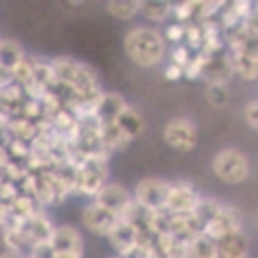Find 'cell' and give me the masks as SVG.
<instances>
[{
	"label": "cell",
	"mask_w": 258,
	"mask_h": 258,
	"mask_svg": "<svg viewBox=\"0 0 258 258\" xmlns=\"http://www.w3.org/2000/svg\"><path fill=\"white\" fill-rule=\"evenodd\" d=\"M0 41H3V36H0Z\"/></svg>",
	"instance_id": "obj_36"
},
{
	"label": "cell",
	"mask_w": 258,
	"mask_h": 258,
	"mask_svg": "<svg viewBox=\"0 0 258 258\" xmlns=\"http://www.w3.org/2000/svg\"><path fill=\"white\" fill-rule=\"evenodd\" d=\"M118 258H152V249H147V247L136 245L134 249H129L125 256H118Z\"/></svg>",
	"instance_id": "obj_31"
},
{
	"label": "cell",
	"mask_w": 258,
	"mask_h": 258,
	"mask_svg": "<svg viewBox=\"0 0 258 258\" xmlns=\"http://www.w3.org/2000/svg\"><path fill=\"white\" fill-rule=\"evenodd\" d=\"M222 202H218L215 197H200V202H197L195 211H192V215H195L197 220H200L202 227H206L209 222H213V218L220 213V209H222Z\"/></svg>",
	"instance_id": "obj_24"
},
{
	"label": "cell",
	"mask_w": 258,
	"mask_h": 258,
	"mask_svg": "<svg viewBox=\"0 0 258 258\" xmlns=\"http://www.w3.org/2000/svg\"><path fill=\"white\" fill-rule=\"evenodd\" d=\"M238 229H242L240 213H238L233 206L224 204L222 209H220V213L213 218V222H209L204 227V233L209 238H213V240H218V238L227 236V233H231V231H238Z\"/></svg>",
	"instance_id": "obj_14"
},
{
	"label": "cell",
	"mask_w": 258,
	"mask_h": 258,
	"mask_svg": "<svg viewBox=\"0 0 258 258\" xmlns=\"http://www.w3.org/2000/svg\"><path fill=\"white\" fill-rule=\"evenodd\" d=\"M227 45H229V52L242 54V57H249V59H256L258 61V32L247 27L245 23H242L238 30L229 32Z\"/></svg>",
	"instance_id": "obj_13"
},
{
	"label": "cell",
	"mask_w": 258,
	"mask_h": 258,
	"mask_svg": "<svg viewBox=\"0 0 258 258\" xmlns=\"http://www.w3.org/2000/svg\"><path fill=\"white\" fill-rule=\"evenodd\" d=\"M172 5L168 0H143L141 3V16L150 23H165L172 18Z\"/></svg>",
	"instance_id": "obj_20"
},
{
	"label": "cell",
	"mask_w": 258,
	"mask_h": 258,
	"mask_svg": "<svg viewBox=\"0 0 258 258\" xmlns=\"http://www.w3.org/2000/svg\"><path fill=\"white\" fill-rule=\"evenodd\" d=\"M206 102L215 109H222L224 104L229 102V91H227V84H206Z\"/></svg>",
	"instance_id": "obj_25"
},
{
	"label": "cell",
	"mask_w": 258,
	"mask_h": 258,
	"mask_svg": "<svg viewBox=\"0 0 258 258\" xmlns=\"http://www.w3.org/2000/svg\"><path fill=\"white\" fill-rule=\"evenodd\" d=\"M118 220L120 218H118L116 213L102 209V206L95 204L93 200L82 209V224H84V229L89 233H93V236H100V238H107L109 233L113 231V227L118 224Z\"/></svg>",
	"instance_id": "obj_6"
},
{
	"label": "cell",
	"mask_w": 258,
	"mask_h": 258,
	"mask_svg": "<svg viewBox=\"0 0 258 258\" xmlns=\"http://www.w3.org/2000/svg\"><path fill=\"white\" fill-rule=\"evenodd\" d=\"M107 242H109V247L116 251V256H125L129 249H134V247L138 245V236L127 222L118 220L113 231L107 236Z\"/></svg>",
	"instance_id": "obj_16"
},
{
	"label": "cell",
	"mask_w": 258,
	"mask_h": 258,
	"mask_svg": "<svg viewBox=\"0 0 258 258\" xmlns=\"http://www.w3.org/2000/svg\"><path fill=\"white\" fill-rule=\"evenodd\" d=\"M233 75L231 59H229V50L215 54H206L204 71H202V80L206 84H227Z\"/></svg>",
	"instance_id": "obj_12"
},
{
	"label": "cell",
	"mask_w": 258,
	"mask_h": 258,
	"mask_svg": "<svg viewBox=\"0 0 258 258\" xmlns=\"http://www.w3.org/2000/svg\"><path fill=\"white\" fill-rule=\"evenodd\" d=\"M25 54L27 52L23 50V45L16 39H3L0 41V71L12 75V71L23 61Z\"/></svg>",
	"instance_id": "obj_17"
},
{
	"label": "cell",
	"mask_w": 258,
	"mask_h": 258,
	"mask_svg": "<svg viewBox=\"0 0 258 258\" xmlns=\"http://www.w3.org/2000/svg\"><path fill=\"white\" fill-rule=\"evenodd\" d=\"M18 227H21L25 240L30 242V247L34 249V247H39V245H50L57 224L50 220V215L45 213V211H41V213L32 215V218H27V220H18Z\"/></svg>",
	"instance_id": "obj_7"
},
{
	"label": "cell",
	"mask_w": 258,
	"mask_h": 258,
	"mask_svg": "<svg viewBox=\"0 0 258 258\" xmlns=\"http://www.w3.org/2000/svg\"><path fill=\"white\" fill-rule=\"evenodd\" d=\"M218 251L224 258H247L249 256V236L245 233V229L231 231L227 236L218 238Z\"/></svg>",
	"instance_id": "obj_15"
},
{
	"label": "cell",
	"mask_w": 258,
	"mask_h": 258,
	"mask_svg": "<svg viewBox=\"0 0 258 258\" xmlns=\"http://www.w3.org/2000/svg\"><path fill=\"white\" fill-rule=\"evenodd\" d=\"M192 50H188L186 45H174L172 50H170V63H174V66H179L183 71V68L188 66V61L192 59Z\"/></svg>",
	"instance_id": "obj_28"
},
{
	"label": "cell",
	"mask_w": 258,
	"mask_h": 258,
	"mask_svg": "<svg viewBox=\"0 0 258 258\" xmlns=\"http://www.w3.org/2000/svg\"><path fill=\"white\" fill-rule=\"evenodd\" d=\"M107 12L118 21H132L141 14V0H109Z\"/></svg>",
	"instance_id": "obj_23"
},
{
	"label": "cell",
	"mask_w": 258,
	"mask_h": 258,
	"mask_svg": "<svg viewBox=\"0 0 258 258\" xmlns=\"http://www.w3.org/2000/svg\"><path fill=\"white\" fill-rule=\"evenodd\" d=\"M168 190L170 183L163 181L159 177H145L136 183V188L132 190V197L138 206H143L150 213H159L165 211V202H168Z\"/></svg>",
	"instance_id": "obj_4"
},
{
	"label": "cell",
	"mask_w": 258,
	"mask_h": 258,
	"mask_svg": "<svg viewBox=\"0 0 258 258\" xmlns=\"http://www.w3.org/2000/svg\"><path fill=\"white\" fill-rule=\"evenodd\" d=\"M204 61H206V52H195L192 59L188 61V66L183 68V77H188V80H202Z\"/></svg>",
	"instance_id": "obj_27"
},
{
	"label": "cell",
	"mask_w": 258,
	"mask_h": 258,
	"mask_svg": "<svg viewBox=\"0 0 258 258\" xmlns=\"http://www.w3.org/2000/svg\"><path fill=\"white\" fill-rule=\"evenodd\" d=\"M242 116H245L247 125L254 129V132H258V98L256 100H249V102L245 104V111H242Z\"/></svg>",
	"instance_id": "obj_29"
},
{
	"label": "cell",
	"mask_w": 258,
	"mask_h": 258,
	"mask_svg": "<svg viewBox=\"0 0 258 258\" xmlns=\"http://www.w3.org/2000/svg\"><path fill=\"white\" fill-rule=\"evenodd\" d=\"M220 258H224V256H220ZM247 258H249V256H247Z\"/></svg>",
	"instance_id": "obj_35"
},
{
	"label": "cell",
	"mask_w": 258,
	"mask_h": 258,
	"mask_svg": "<svg viewBox=\"0 0 258 258\" xmlns=\"http://www.w3.org/2000/svg\"><path fill=\"white\" fill-rule=\"evenodd\" d=\"M127 107L129 102L125 100V95L116 93V91H102L93 109V118L98 120V125H109V122H116Z\"/></svg>",
	"instance_id": "obj_11"
},
{
	"label": "cell",
	"mask_w": 258,
	"mask_h": 258,
	"mask_svg": "<svg viewBox=\"0 0 258 258\" xmlns=\"http://www.w3.org/2000/svg\"><path fill=\"white\" fill-rule=\"evenodd\" d=\"M109 183V159L107 156H89L77 163L75 195L93 200Z\"/></svg>",
	"instance_id": "obj_2"
},
{
	"label": "cell",
	"mask_w": 258,
	"mask_h": 258,
	"mask_svg": "<svg viewBox=\"0 0 258 258\" xmlns=\"http://www.w3.org/2000/svg\"><path fill=\"white\" fill-rule=\"evenodd\" d=\"M100 138H102V145L107 150V154L111 156L113 152H120L129 145V138L122 134V129L116 122H109V125H100Z\"/></svg>",
	"instance_id": "obj_18"
},
{
	"label": "cell",
	"mask_w": 258,
	"mask_h": 258,
	"mask_svg": "<svg viewBox=\"0 0 258 258\" xmlns=\"http://www.w3.org/2000/svg\"><path fill=\"white\" fill-rule=\"evenodd\" d=\"M127 59L138 68H154L163 63L168 54V43H165L161 30L152 25H136L125 34L122 39Z\"/></svg>",
	"instance_id": "obj_1"
},
{
	"label": "cell",
	"mask_w": 258,
	"mask_h": 258,
	"mask_svg": "<svg viewBox=\"0 0 258 258\" xmlns=\"http://www.w3.org/2000/svg\"><path fill=\"white\" fill-rule=\"evenodd\" d=\"M188 249V258H220L218 251V242L213 238H209L204 231L200 236H195L190 242L186 245Z\"/></svg>",
	"instance_id": "obj_21"
},
{
	"label": "cell",
	"mask_w": 258,
	"mask_h": 258,
	"mask_svg": "<svg viewBox=\"0 0 258 258\" xmlns=\"http://www.w3.org/2000/svg\"><path fill=\"white\" fill-rule=\"evenodd\" d=\"M93 202H95V204H100L102 209H107V211H111V213H116L118 218H120V215L125 213L127 206L134 202V197H132V190H129V188H125L122 183L109 181L107 186H104L102 190H100L98 195L93 197Z\"/></svg>",
	"instance_id": "obj_10"
},
{
	"label": "cell",
	"mask_w": 258,
	"mask_h": 258,
	"mask_svg": "<svg viewBox=\"0 0 258 258\" xmlns=\"http://www.w3.org/2000/svg\"><path fill=\"white\" fill-rule=\"evenodd\" d=\"M163 77L168 82H177V80H181V77H183V71L179 66H174V63H168V66H165V71H163Z\"/></svg>",
	"instance_id": "obj_30"
},
{
	"label": "cell",
	"mask_w": 258,
	"mask_h": 258,
	"mask_svg": "<svg viewBox=\"0 0 258 258\" xmlns=\"http://www.w3.org/2000/svg\"><path fill=\"white\" fill-rule=\"evenodd\" d=\"M116 258H118V256H116Z\"/></svg>",
	"instance_id": "obj_37"
},
{
	"label": "cell",
	"mask_w": 258,
	"mask_h": 258,
	"mask_svg": "<svg viewBox=\"0 0 258 258\" xmlns=\"http://www.w3.org/2000/svg\"><path fill=\"white\" fill-rule=\"evenodd\" d=\"M163 39L165 43H170L174 48V45H183V34H186V25H181V23H170V25L163 27Z\"/></svg>",
	"instance_id": "obj_26"
},
{
	"label": "cell",
	"mask_w": 258,
	"mask_h": 258,
	"mask_svg": "<svg viewBox=\"0 0 258 258\" xmlns=\"http://www.w3.org/2000/svg\"><path fill=\"white\" fill-rule=\"evenodd\" d=\"M163 141L177 152H190L200 141V132L190 118H172L163 127Z\"/></svg>",
	"instance_id": "obj_5"
},
{
	"label": "cell",
	"mask_w": 258,
	"mask_h": 258,
	"mask_svg": "<svg viewBox=\"0 0 258 258\" xmlns=\"http://www.w3.org/2000/svg\"><path fill=\"white\" fill-rule=\"evenodd\" d=\"M0 258H25V256H21V254H14V251H7V249H5L3 254H0Z\"/></svg>",
	"instance_id": "obj_33"
},
{
	"label": "cell",
	"mask_w": 258,
	"mask_h": 258,
	"mask_svg": "<svg viewBox=\"0 0 258 258\" xmlns=\"http://www.w3.org/2000/svg\"><path fill=\"white\" fill-rule=\"evenodd\" d=\"M200 190L188 181H174L170 183L168 202H165V211L170 213H192L200 202Z\"/></svg>",
	"instance_id": "obj_8"
},
{
	"label": "cell",
	"mask_w": 258,
	"mask_h": 258,
	"mask_svg": "<svg viewBox=\"0 0 258 258\" xmlns=\"http://www.w3.org/2000/svg\"><path fill=\"white\" fill-rule=\"evenodd\" d=\"M5 222H7V209H5V206L0 204V229L5 227Z\"/></svg>",
	"instance_id": "obj_32"
},
{
	"label": "cell",
	"mask_w": 258,
	"mask_h": 258,
	"mask_svg": "<svg viewBox=\"0 0 258 258\" xmlns=\"http://www.w3.org/2000/svg\"><path fill=\"white\" fill-rule=\"evenodd\" d=\"M213 174L220 179V181L229 183V186H238L242 183L251 172V165H249V159L242 150L238 147H224L220 150L218 154L213 156Z\"/></svg>",
	"instance_id": "obj_3"
},
{
	"label": "cell",
	"mask_w": 258,
	"mask_h": 258,
	"mask_svg": "<svg viewBox=\"0 0 258 258\" xmlns=\"http://www.w3.org/2000/svg\"><path fill=\"white\" fill-rule=\"evenodd\" d=\"M116 125L122 129V134L129 138V141H134V138H138L143 134V129H145V118H143V113L138 111V109H134L132 104L122 111V116L116 120Z\"/></svg>",
	"instance_id": "obj_19"
},
{
	"label": "cell",
	"mask_w": 258,
	"mask_h": 258,
	"mask_svg": "<svg viewBox=\"0 0 258 258\" xmlns=\"http://www.w3.org/2000/svg\"><path fill=\"white\" fill-rule=\"evenodd\" d=\"M54 258H80V256H68V254H54Z\"/></svg>",
	"instance_id": "obj_34"
},
{
	"label": "cell",
	"mask_w": 258,
	"mask_h": 258,
	"mask_svg": "<svg viewBox=\"0 0 258 258\" xmlns=\"http://www.w3.org/2000/svg\"><path fill=\"white\" fill-rule=\"evenodd\" d=\"M54 254H68V256H80L84 258V238L71 224H59L54 227L52 240H50Z\"/></svg>",
	"instance_id": "obj_9"
},
{
	"label": "cell",
	"mask_w": 258,
	"mask_h": 258,
	"mask_svg": "<svg viewBox=\"0 0 258 258\" xmlns=\"http://www.w3.org/2000/svg\"><path fill=\"white\" fill-rule=\"evenodd\" d=\"M229 59H231L233 75L242 77L245 82H256L258 80V61L256 59L242 57V54H233V52H229Z\"/></svg>",
	"instance_id": "obj_22"
}]
</instances>
